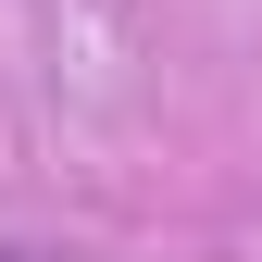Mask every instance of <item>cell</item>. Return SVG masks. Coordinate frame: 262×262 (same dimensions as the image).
<instances>
[{
    "mask_svg": "<svg viewBox=\"0 0 262 262\" xmlns=\"http://www.w3.org/2000/svg\"><path fill=\"white\" fill-rule=\"evenodd\" d=\"M0 262H25V250H0Z\"/></svg>",
    "mask_w": 262,
    "mask_h": 262,
    "instance_id": "1",
    "label": "cell"
}]
</instances>
